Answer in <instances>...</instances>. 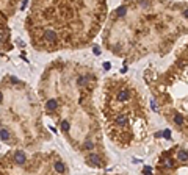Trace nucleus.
<instances>
[{"mask_svg": "<svg viewBox=\"0 0 188 175\" xmlns=\"http://www.w3.org/2000/svg\"><path fill=\"white\" fill-rule=\"evenodd\" d=\"M94 53H96V55H101V50H99V47H94Z\"/></svg>", "mask_w": 188, "mask_h": 175, "instance_id": "nucleus-16", "label": "nucleus"}, {"mask_svg": "<svg viewBox=\"0 0 188 175\" xmlns=\"http://www.w3.org/2000/svg\"><path fill=\"white\" fill-rule=\"evenodd\" d=\"M14 161L17 163V164H24V163H25V155H24V152H16V153H14Z\"/></svg>", "mask_w": 188, "mask_h": 175, "instance_id": "nucleus-3", "label": "nucleus"}, {"mask_svg": "<svg viewBox=\"0 0 188 175\" xmlns=\"http://www.w3.org/2000/svg\"><path fill=\"white\" fill-rule=\"evenodd\" d=\"M88 164H90V166H97V167H101V166H103V163H102V160L101 158H99L96 153H91L90 156H88Z\"/></svg>", "mask_w": 188, "mask_h": 175, "instance_id": "nucleus-1", "label": "nucleus"}, {"mask_svg": "<svg viewBox=\"0 0 188 175\" xmlns=\"http://www.w3.org/2000/svg\"><path fill=\"white\" fill-rule=\"evenodd\" d=\"M3 102V95H2V92H0V103Z\"/></svg>", "mask_w": 188, "mask_h": 175, "instance_id": "nucleus-17", "label": "nucleus"}, {"mask_svg": "<svg viewBox=\"0 0 188 175\" xmlns=\"http://www.w3.org/2000/svg\"><path fill=\"white\" fill-rule=\"evenodd\" d=\"M174 122L177 124V125H182V124L185 122V119H184L182 114H174Z\"/></svg>", "mask_w": 188, "mask_h": 175, "instance_id": "nucleus-6", "label": "nucleus"}, {"mask_svg": "<svg viewBox=\"0 0 188 175\" xmlns=\"http://www.w3.org/2000/svg\"><path fill=\"white\" fill-rule=\"evenodd\" d=\"M143 172H144L146 175H152V171H151V167H147V166H144V169H143Z\"/></svg>", "mask_w": 188, "mask_h": 175, "instance_id": "nucleus-11", "label": "nucleus"}, {"mask_svg": "<svg viewBox=\"0 0 188 175\" xmlns=\"http://www.w3.org/2000/svg\"><path fill=\"white\" fill-rule=\"evenodd\" d=\"M55 171L58 174H63L64 172V164L63 163H55Z\"/></svg>", "mask_w": 188, "mask_h": 175, "instance_id": "nucleus-7", "label": "nucleus"}, {"mask_svg": "<svg viewBox=\"0 0 188 175\" xmlns=\"http://www.w3.org/2000/svg\"><path fill=\"white\" fill-rule=\"evenodd\" d=\"M130 91L129 89H121L119 92H118V95H116V98H118L119 102H127L130 98Z\"/></svg>", "mask_w": 188, "mask_h": 175, "instance_id": "nucleus-2", "label": "nucleus"}, {"mask_svg": "<svg viewBox=\"0 0 188 175\" xmlns=\"http://www.w3.org/2000/svg\"><path fill=\"white\" fill-rule=\"evenodd\" d=\"M0 136H2L3 141H8V139H9V133H8L7 130H2V131H0Z\"/></svg>", "mask_w": 188, "mask_h": 175, "instance_id": "nucleus-9", "label": "nucleus"}, {"mask_svg": "<svg viewBox=\"0 0 188 175\" xmlns=\"http://www.w3.org/2000/svg\"><path fill=\"white\" fill-rule=\"evenodd\" d=\"M110 67H111V64H110V63H103V69L105 70H108Z\"/></svg>", "mask_w": 188, "mask_h": 175, "instance_id": "nucleus-13", "label": "nucleus"}, {"mask_svg": "<svg viewBox=\"0 0 188 175\" xmlns=\"http://www.w3.org/2000/svg\"><path fill=\"white\" fill-rule=\"evenodd\" d=\"M179 160L184 161V163H187L188 156H187V152H185V150H180V152H179Z\"/></svg>", "mask_w": 188, "mask_h": 175, "instance_id": "nucleus-8", "label": "nucleus"}, {"mask_svg": "<svg viewBox=\"0 0 188 175\" xmlns=\"http://www.w3.org/2000/svg\"><path fill=\"white\" fill-rule=\"evenodd\" d=\"M57 106H58V102H57V100H53V98H52V100H49V102L46 103V108L49 109V111H53V109H57Z\"/></svg>", "mask_w": 188, "mask_h": 175, "instance_id": "nucleus-4", "label": "nucleus"}, {"mask_svg": "<svg viewBox=\"0 0 188 175\" xmlns=\"http://www.w3.org/2000/svg\"><path fill=\"white\" fill-rule=\"evenodd\" d=\"M61 127H63V130L66 131V130L69 128V124H68V122H63V125H61Z\"/></svg>", "mask_w": 188, "mask_h": 175, "instance_id": "nucleus-15", "label": "nucleus"}, {"mask_svg": "<svg viewBox=\"0 0 188 175\" xmlns=\"http://www.w3.org/2000/svg\"><path fill=\"white\" fill-rule=\"evenodd\" d=\"M125 11H127L125 7H121V8H118V11H116V13H118L119 16H124V14H125Z\"/></svg>", "mask_w": 188, "mask_h": 175, "instance_id": "nucleus-10", "label": "nucleus"}, {"mask_svg": "<svg viewBox=\"0 0 188 175\" xmlns=\"http://www.w3.org/2000/svg\"><path fill=\"white\" fill-rule=\"evenodd\" d=\"M163 136H165V138H171V131L169 130H165L163 131Z\"/></svg>", "mask_w": 188, "mask_h": 175, "instance_id": "nucleus-12", "label": "nucleus"}, {"mask_svg": "<svg viewBox=\"0 0 188 175\" xmlns=\"http://www.w3.org/2000/svg\"><path fill=\"white\" fill-rule=\"evenodd\" d=\"M162 164L165 167H173V160H171V158H162Z\"/></svg>", "mask_w": 188, "mask_h": 175, "instance_id": "nucleus-5", "label": "nucleus"}, {"mask_svg": "<svg viewBox=\"0 0 188 175\" xmlns=\"http://www.w3.org/2000/svg\"><path fill=\"white\" fill-rule=\"evenodd\" d=\"M86 83V78H82V77H80V78H79V85H85Z\"/></svg>", "mask_w": 188, "mask_h": 175, "instance_id": "nucleus-14", "label": "nucleus"}]
</instances>
